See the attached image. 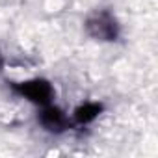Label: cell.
<instances>
[{
	"instance_id": "obj_1",
	"label": "cell",
	"mask_w": 158,
	"mask_h": 158,
	"mask_svg": "<svg viewBox=\"0 0 158 158\" xmlns=\"http://www.w3.org/2000/svg\"><path fill=\"white\" fill-rule=\"evenodd\" d=\"M84 28L95 41H115L119 37V23L110 10H97L88 15Z\"/></svg>"
},
{
	"instance_id": "obj_2",
	"label": "cell",
	"mask_w": 158,
	"mask_h": 158,
	"mask_svg": "<svg viewBox=\"0 0 158 158\" xmlns=\"http://www.w3.org/2000/svg\"><path fill=\"white\" fill-rule=\"evenodd\" d=\"M10 88L13 89V93H17L19 97L37 106L50 104L56 95L52 84L45 80V78H32V80H24V82H10Z\"/></svg>"
},
{
	"instance_id": "obj_3",
	"label": "cell",
	"mask_w": 158,
	"mask_h": 158,
	"mask_svg": "<svg viewBox=\"0 0 158 158\" xmlns=\"http://www.w3.org/2000/svg\"><path fill=\"white\" fill-rule=\"evenodd\" d=\"M37 121L50 134H63L65 130H69L73 127V123L69 121V117L65 115V112L60 110L58 106H54L52 102L47 104V106H41Z\"/></svg>"
},
{
	"instance_id": "obj_4",
	"label": "cell",
	"mask_w": 158,
	"mask_h": 158,
	"mask_svg": "<svg viewBox=\"0 0 158 158\" xmlns=\"http://www.w3.org/2000/svg\"><path fill=\"white\" fill-rule=\"evenodd\" d=\"M102 108H104V106H102L101 102H84V104H80V106L74 110V114H73L74 125L84 127V125L93 123V121L101 115Z\"/></svg>"
},
{
	"instance_id": "obj_5",
	"label": "cell",
	"mask_w": 158,
	"mask_h": 158,
	"mask_svg": "<svg viewBox=\"0 0 158 158\" xmlns=\"http://www.w3.org/2000/svg\"><path fill=\"white\" fill-rule=\"evenodd\" d=\"M4 67V56H2V52H0V69Z\"/></svg>"
}]
</instances>
